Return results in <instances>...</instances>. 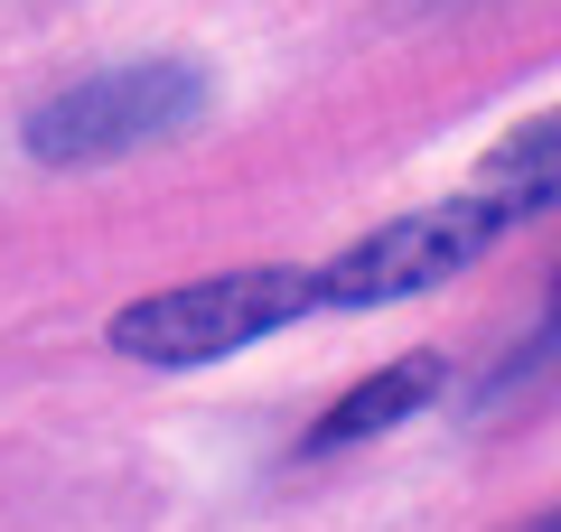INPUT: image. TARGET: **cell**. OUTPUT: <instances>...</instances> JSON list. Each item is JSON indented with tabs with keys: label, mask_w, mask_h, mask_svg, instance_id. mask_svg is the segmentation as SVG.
Returning <instances> with one entry per match:
<instances>
[{
	"label": "cell",
	"mask_w": 561,
	"mask_h": 532,
	"mask_svg": "<svg viewBox=\"0 0 561 532\" xmlns=\"http://www.w3.org/2000/svg\"><path fill=\"white\" fill-rule=\"evenodd\" d=\"M319 309V280L290 262H253V271H206L179 290H150L131 309H113V355L131 365H216V355L262 346L272 327Z\"/></svg>",
	"instance_id": "6da1fadb"
},
{
	"label": "cell",
	"mask_w": 561,
	"mask_h": 532,
	"mask_svg": "<svg viewBox=\"0 0 561 532\" xmlns=\"http://www.w3.org/2000/svg\"><path fill=\"white\" fill-rule=\"evenodd\" d=\"M534 216L524 197H505V187H486V197H440V206H412V216L375 224L365 243H346L337 262H319V309H383V299H421L440 290V280H459L468 262H486L515 224Z\"/></svg>",
	"instance_id": "7a4b0ae2"
},
{
	"label": "cell",
	"mask_w": 561,
	"mask_h": 532,
	"mask_svg": "<svg viewBox=\"0 0 561 532\" xmlns=\"http://www.w3.org/2000/svg\"><path fill=\"white\" fill-rule=\"evenodd\" d=\"M197 113H206V66L140 57V66H113V76H84L66 94H47L20 122V140L38 169H103V159L150 150V140H179Z\"/></svg>",
	"instance_id": "3957f363"
},
{
	"label": "cell",
	"mask_w": 561,
	"mask_h": 532,
	"mask_svg": "<svg viewBox=\"0 0 561 532\" xmlns=\"http://www.w3.org/2000/svg\"><path fill=\"white\" fill-rule=\"evenodd\" d=\"M449 383V365L440 355H393V365H383V374H365L356 393H337L319 412V430L300 439V458H328V449H356V439H375V430H393V420H412L421 402L440 393Z\"/></svg>",
	"instance_id": "277c9868"
},
{
	"label": "cell",
	"mask_w": 561,
	"mask_h": 532,
	"mask_svg": "<svg viewBox=\"0 0 561 532\" xmlns=\"http://www.w3.org/2000/svg\"><path fill=\"white\" fill-rule=\"evenodd\" d=\"M478 177H486V187H505V197H524L534 216H542V206H561V113L515 122V131L478 159Z\"/></svg>",
	"instance_id": "5b68a950"
},
{
	"label": "cell",
	"mask_w": 561,
	"mask_h": 532,
	"mask_svg": "<svg viewBox=\"0 0 561 532\" xmlns=\"http://www.w3.org/2000/svg\"><path fill=\"white\" fill-rule=\"evenodd\" d=\"M561 365V271H552V299H542V327L524 336V355H505L496 365V383H486V402H505V393H524L534 374H552Z\"/></svg>",
	"instance_id": "8992f818"
},
{
	"label": "cell",
	"mask_w": 561,
	"mask_h": 532,
	"mask_svg": "<svg viewBox=\"0 0 561 532\" xmlns=\"http://www.w3.org/2000/svg\"><path fill=\"white\" fill-rule=\"evenodd\" d=\"M524 532H561V505H552V513H534V523H524Z\"/></svg>",
	"instance_id": "52a82bcc"
}]
</instances>
